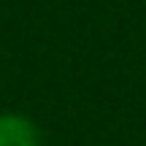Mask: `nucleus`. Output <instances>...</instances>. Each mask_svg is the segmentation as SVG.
Listing matches in <instances>:
<instances>
[{"instance_id": "f257e3e1", "label": "nucleus", "mask_w": 146, "mask_h": 146, "mask_svg": "<svg viewBox=\"0 0 146 146\" xmlns=\"http://www.w3.org/2000/svg\"><path fill=\"white\" fill-rule=\"evenodd\" d=\"M0 146H38V130L22 114H0Z\"/></svg>"}]
</instances>
